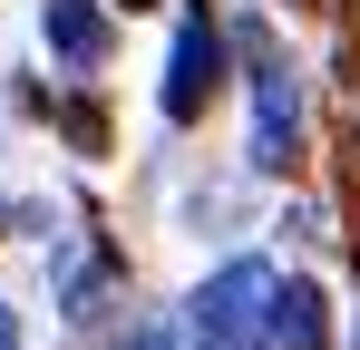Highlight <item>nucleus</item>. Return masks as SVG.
Returning <instances> with one entry per match:
<instances>
[{
	"instance_id": "obj_1",
	"label": "nucleus",
	"mask_w": 360,
	"mask_h": 350,
	"mask_svg": "<svg viewBox=\"0 0 360 350\" xmlns=\"http://www.w3.org/2000/svg\"><path fill=\"white\" fill-rule=\"evenodd\" d=\"M185 350H273V273L263 263H224L185 302Z\"/></svg>"
},
{
	"instance_id": "obj_2",
	"label": "nucleus",
	"mask_w": 360,
	"mask_h": 350,
	"mask_svg": "<svg viewBox=\"0 0 360 350\" xmlns=\"http://www.w3.org/2000/svg\"><path fill=\"white\" fill-rule=\"evenodd\" d=\"M214 68H224V39H214V20H185L176 30V58H166V117H205V98H214Z\"/></svg>"
},
{
	"instance_id": "obj_3",
	"label": "nucleus",
	"mask_w": 360,
	"mask_h": 350,
	"mask_svg": "<svg viewBox=\"0 0 360 350\" xmlns=\"http://www.w3.org/2000/svg\"><path fill=\"white\" fill-rule=\"evenodd\" d=\"M292 136H302L292 78H283V68H253V166H283V156H292Z\"/></svg>"
},
{
	"instance_id": "obj_4",
	"label": "nucleus",
	"mask_w": 360,
	"mask_h": 350,
	"mask_svg": "<svg viewBox=\"0 0 360 350\" xmlns=\"http://www.w3.org/2000/svg\"><path fill=\"white\" fill-rule=\"evenodd\" d=\"M39 30H49V49H59L68 68H98V58H108V20H98L88 0H49Z\"/></svg>"
},
{
	"instance_id": "obj_5",
	"label": "nucleus",
	"mask_w": 360,
	"mask_h": 350,
	"mask_svg": "<svg viewBox=\"0 0 360 350\" xmlns=\"http://www.w3.org/2000/svg\"><path fill=\"white\" fill-rule=\"evenodd\" d=\"M273 341L283 350H331V311L311 283H273Z\"/></svg>"
},
{
	"instance_id": "obj_6",
	"label": "nucleus",
	"mask_w": 360,
	"mask_h": 350,
	"mask_svg": "<svg viewBox=\"0 0 360 350\" xmlns=\"http://www.w3.org/2000/svg\"><path fill=\"white\" fill-rule=\"evenodd\" d=\"M127 350H176V341H166V331H146V341H127Z\"/></svg>"
},
{
	"instance_id": "obj_7",
	"label": "nucleus",
	"mask_w": 360,
	"mask_h": 350,
	"mask_svg": "<svg viewBox=\"0 0 360 350\" xmlns=\"http://www.w3.org/2000/svg\"><path fill=\"white\" fill-rule=\"evenodd\" d=\"M0 350H20V331H10V311H0Z\"/></svg>"
},
{
	"instance_id": "obj_8",
	"label": "nucleus",
	"mask_w": 360,
	"mask_h": 350,
	"mask_svg": "<svg viewBox=\"0 0 360 350\" xmlns=\"http://www.w3.org/2000/svg\"><path fill=\"white\" fill-rule=\"evenodd\" d=\"M127 10H156V0H127Z\"/></svg>"
},
{
	"instance_id": "obj_9",
	"label": "nucleus",
	"mask_w": 360,
	"mask_h": 350,
	"mask_svg": "<svg viewBox=\"0 0 360 350\" xmlns=\"http://www.w3.org/2000/svg\"><path fill=\"white\" fill-rule=\"evenodd\" d=\"M0 214H10V205H0Z\"/></svg>"
}]
</instances>
